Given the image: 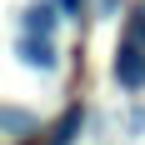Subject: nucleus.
Here are the masks:
<instances>
[{
	"label": "nucleus",
	"mask_w": 145,
	"mask_h": 145,
	"mask_svg": "<svg viewBox=\"0 0 145 145\" xmlns=\"http://www.w3.org/2000/svg\"><path fill=\"white\" fill-rule=\"evenodd\" d=\"M80 125H85V110H80V105H65V115L50 125V140L45 145H70L75 135H80Z\"/></svg>",
	"instance_id": "obj_3"
},
{
	"label": "nucleus",
	"mask_w": 145,
	"mask_h": 145,
	"mask_svg": "<svg viewBox=\"0 0 145 145\" xmlns=\"http://www.w3.org/2000/svg\"><path fill=\"white\" fill-rule=\"evenodd\" d=\"M30 30H35V35H50V30H55V10H50V5H35V10H30V20H25Z\"/></svg>",
	"instance_id": "obj_4"
},
{
	"label": "nucleus",
	"mask_w": 145,
	"mask_h": 145,
	"mask_svg": "<svg viewBox=\"0 0 145 145\" xmlns=\"http://www.w3.org/2000/svg\"><path fill=\"white\" fill-rule=\"evenodd\" d=\"M115 80H120L125 90H140V85H145V45H140V40H125V45L115 50Z\"/></svg>",
	"instance_id": "obj_1"
},
{
	"label": "nucleus",
	"mask_w": 145,
	"mask_h": 145,
	"mask_svg": "<svg viewBox=\"0 0 145 145\" xmlns=\"http://www.w3.org/2000/svg\"><path fill=\"white\" fill-rule=\"evenodd\" d=\"M125 40H140V45H145V10H135V15H130V30H125Z\"/></svg>",
	"instance_id": "obj_5"
},
{
	"label": "nucleus",
	"mask_w": 145,
	"mask_h": 145,
	"mask_svg": "<svg viewBox=\"0 0 145 145\" xmlns=\"http://www.w3.org/2000/svg\"><path fill=\"white\" fill-rule=\"evenodd\" d=\"M20 60H25L30 70H55V45H50V35H35L30 30L25 40H20Z\"/></svg>",
	"instance_id": "obj_2"
},
{
	"label": "nucleus",
	"mask_w": 145,
	"mask_h": 145,
	"mask_svg": "<svg viewBox=\"0 0 145 145\" xmlns=\"http://www.w3.org/2000/svg\"><path fill=\"white\" fill-rule=\"evenodd\" d=\"M25 125H30L25 110H5V130H25Z\"/></svg>",
	"instance_id": "obj_6"
}]
</instances>
